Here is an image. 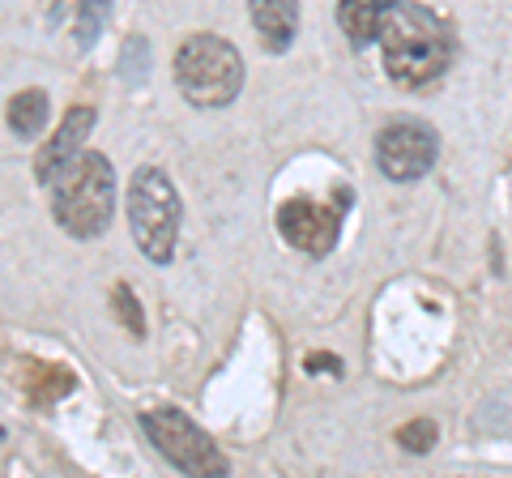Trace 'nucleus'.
Returning a JSON list of instances; mask_svg holds the SVG:
<instances>
[{
    "instance_id": "1",
    "label": "nucleus",
    "mask_w": 512,
    "mask_h": 478,
    "mask_svg": "<svg viewBox=\"0 0 512 478\" xmlns=\"http://www.w3.org/2000/svg\"><path fill=\"white\" fill-rule=\"evenodd\" d=\"M380 52H384V69L389 82L419 90L431 86L436 77L453 65V35L440 13H431L427 5H410V0H389L380 18Z\"/></svg>"
},
{
    "instance_id": "2",
    "label": "nucleus",
    "mask_w": 512,
    "mask_h": 478,
    "mask_svg": "<svg viewBox=\"0 0 512 478\" xmlns=\"http://www.w3.org/2000/svg\"><path fill=\"white\" fill-rule=\"evenodd\" d=\"M47 193H52L56 222L73 239H99L116 218V171L99 150L77 154Z\"/></svg>"
},
{
    "instance_id": "3",
    "label": "nucleus",
    "mask_w": 512,
    "mask_h": 478,
    "mask_svg": "<svg viewBox=\"0 0 512 478\" xmlns=\"http://www.w3.org/2000/svg\"><path fill=\"white\" fill-rule=\"evenodd\" d=\"M124 214H128V231H133V244L141 248V257L154 265H171L175 244H180V227H184V201L163 167L146 163L133 171L128 193H124Z\"/></svg>"
},
{
    "instance_id": "4",
    "label": "nucleus",
    "mask_w": 512,
    "mask_h": 478,
    "mask_svg": "<svg viewBox=\"0 0 512 478\" xmlns=\"http://www.w3.org/2000/svg\"><path fill=\"white\" fill-rule=\"evenodd\" d=\"M171 73H175L180 94L201 111L227 107V103H235V94L244 90V56H239V47L222 35H210V30L188 35L175 47Z\"/></svg>"
},
{
    "instance_id": "5",
    "label": "nucleus",
    "mask_w": 512,
    "mask_h": 478,
    "mask_svg": "<svg viewBox=\"0 0 512 478\" xmlns=\"http://www.w3.org/2000/svg\"><path fill=\"white\" fill-rule=\"evenodd\" d=\"M137 423L150 436L154 449L163 453L167 466H175L184 478H227L231 474V461L218 449V440L201 423H192L184 410L154 406V410H141Z\"/></svg>"
},
{
    "instance_id": "6",
    "label": "nucleus",
    "mask_w": 512,
    "mask_h": 478,
    "mask_svg": "<svg viewBox=\"0 0 512 478\" xmlns=\"http://www.w3.org/2000/svg\"><path fill=\"white\" fill-rule=\"evenodd\" d=\"M436 158H440V133L427 120L397 116L376 133V167L393 184L423 180L436 167Z\"/></svg>"
},
{
    "instance_id": "7",
    "label": "nucleus",
    "mask_w": 512,
    "mask_h": 478,
    "mask_svg": "<svg viewBox=\"0 0 512 478\" xmlns=\"http://www.w3.org/2000/svg\"><path fill=\"white\" fill-rule=\"evenodd\" d=\"M350 205V188H338V201L291 197L278 205V235L303 257H329L342 235V214Z\"/></svg>"
},
{
    "instance_id": "8",
    "label": "nucleus",
    "mask_w": 512,
    "mask_h": 478,
    "mask_svg": "<svg viewBox=\"0 0 512 478\" xmlns=\"http://www.w3.org/2000/svg\"><path fill=\"white\" fill-rule=\"evenodd\" d=\"M94 120L99 116H94L90 103H77V107L64 111V120L52 133V141H43V150L35 154V180L43 188H52L64 175V167H69L77 154H86V137L94 133Z\"/></svg>"
},
{
    "instance_id": "9",
    "label": "nucleus",
    "mask_w": 512,
    "mask_h": 478,
    "mask_svg": "<svg viewBox=\"0 0 512 478\" xmlns=\"http://www.w3.org/2000/svg\"><path fill=\"white\" fill-rule=\"evenodd\" d=\"M252 26L261 30L269 52H286L299 30V9L291 0H261V5H252Z\"/></svg>"
},
{
    "instance_id": "10",
    "label": "nucleus",
    "mask_w": 512,
    "mask_h": 478,
    "mask_svg": "<svg viewBox=\"0 0 512 478\" xmlns=\"http://www.w3.org/2000/svg\"><path fill=\"white\" fill-rule=\"evenodd\" d=\"M384 5H389V0H342V5H338V26L346 30V39L355 43L359 52L376 43Z\"/></svg>"
},
{
    "instance_id": "11",
    "label": "nucleus",
    "mask_w": 512,
    "mask_h": 478,
    "mask_svg": "<svg viewBox=\"0 0 512 478\" xmlns=\"http://www.w3.org/2000/svg\"><path fill=\"white\" fill-rule=\"evenodd\" d=\"M47 116H52V103L43 90H22L9 99V129L18 137H39Z\"/></svg>"
},
{
    "instance_id": "12",
    "label": "nucleus",
    "mask_w": 512,
    "mask_h": 478,
    "mask_svg": "<svg viewBox=\"0 0 512 478\" xmlns=\"http://www.w3.org/2000/svg\"><path fill=\"white\" fill-rule=\"evenodd\" d=\"M146 73H150V43L141 35H128V43L120 47V77L137 86L146 82Z\"/></svg>"
},
{
    "instance_id": "13",
    "label": "nucleus",
    "mask_w": 512,
    "mask_h": 478,
    "mask_svg": "<svg viewBox=\"0 0 512 478\" xmlns=\"http://www.w3.org/2000/svg\"><path fill=\"white\" fill-rule=\"evenodd\" d=\"M111 308H116V321H124V329L133 333L137 342L146 338V316H141V304H137V295L128 282H120L116 291H111Z\"/></svg>"
},
{
    "instance_id": "14",
    "label": "nucleus",
    "mask_w": 512,
    "mask_h": 478,
    "mask_svg": "<svg viewBox=\"0 0 512 478\" xmlns=\"http://www.w3.org/2000/svg\"><path fill=\"white\" fill-rule=\"evenodd\" d=\"M436 440H440L436 419H410V423L397 427V444H402L406 453H431Z\"/></svg>"
},
{
    "instance_id": "15",
    "label": "nucleus",
    "mask_w": 512,
    "mask_h": 478,
    "mask_svg": "<svg viewBox=\"0 0 512 478\" xmlns=\"http://www.w3.org/2000/svg\"><path fill=\"white\" fill-rule=\"evenodd\" d=\"M103 13H107V5H90V9L77 13V22H82V26H77V43H82V47H90V43H94V35H99Z\"/></svg>"
},
{
    "instance_id": "16",
    "label": "nucleus",
    "mask_w": 512,
    "mask_h": 478,
    "mask_svg": "<svg viewBox=\"0 0 512 478\" xmlns=\"http://www.w3.org/2000/svg\"><path fill=\"white\" fill-rule=\"evenodd\" d=\"M303 368H308V372H333V376H342V359L338 355H308V359H303Z\"/></svg>"
}]
</instances>
